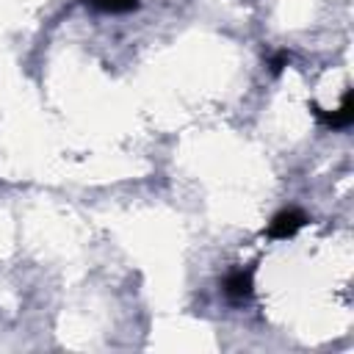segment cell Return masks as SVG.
I'll list each match as a JSON object with an SVG mask.
<instances>
[{
	"instance_id": "1",
	"label": "cell",
	"mask_w": 354,
	"mask_h": 354,
	"mask_svg": "<svg viewBox=\"0 0 354 354\" xmlns=\"http://www.w3.org/2000/svg\"><path fill=\"white\" fill-rule=\"evenodd\" d=\"M304 221H307V216L301 213V210H282V213H277L274 218H271V224H268V235L271 238H290V235H296L301 227H304Z\"/></svg>"
},
{
	"instance_id": "2",
	"label": "cell",
	"mask_w": 354,
	"mask_h": 354,
	"mask_svg": "<svg viewBox=\"0 0 354 354\" xmlns=\"http://www.w3.org/2000/svg\"><path fill=\"white\" fill-rule=\"evenodd\" d=\"M313 113L326 124V127H332V130H343V127H348L351 122H354V102H351V88L346 91V97H343V105L337 108V111H324V108H318V105H313Z\"/></svg>"
},
{
	"instance_id": "3",
	"label": "cell",
	"mask_w": 354,
	"mask_h": 354,
	"mask_svg": "<svg viewBox=\"0 0 354 354\" xmlns=\"http://www.w3.org/2000/svg\"><path fill=\"white\" fill-rule=\"evenodd\" d=\"M221 288H224V293L230 296V299H235V301H243V299H249L252 296V268H238V271H230L227 277H224V282H221Z\"/></svg>"
},
{
	"instance_id": "4",
	"label": "cell",
	"mask_w": 354,
	"mask_h": 354,
	"mask_svg": "<svg viewBox=\"0 0 354 354\" xmlns=\"http://www.w3.org/2000/svg\"><path fill=\"white\" fill-rule=\"evenodd\" d=\"M88 6L102 14H127L138 8V0H88Z\"/></svg>"
},
{
	"instance_id": "5",
	"label": "cell",
	"mask_w": 354,
	"mask_h": 354,
	"mask_svg": "<svg viewBox=\"0 0 354 354\" xmlns=\"http://www.w3.org/2000/svg\"><path fill=\"white\" fill-rule=\"evenodd\" d=\"M288 61H290V55H288V53H279V55H274V58L268 61V64H271V72H274V75H279V72L288 66Z\"/></svg>"
}]
</instances>
